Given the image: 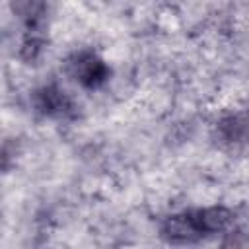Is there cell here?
Instances as JSON below:
<instances>
[{"label":"cell","mask_w":249,"mask_h":249,"mask_svg":"<svg viewBox=\"0 0 249 249\" xmlns=\"http://www.w3.org/2000/svg\"><path fill=\"white\" fill-rule=\"evenodd\" d=\"M66 72L74 82H78L86 89H99L109 82L111 68L109 64L89 49L76 51L68 60H66Z\"/></svg>","instance_id":"cell-2"},{"label":"cell","mask_w":249,"mask_h":249,"mask_svg":"<svg viewBox=\"0 0 249 249\" xmlns=\"http://www.w3.org/2000/svg\"><path fill=\"white\" fill-rule=\"evenodd\" d=\"M233 212L226 206H204L181 210L161 224V237L169 243H195L224 233L233 224Z\"/></svg>","instance_id":"cell-1"},{"label":"cell","mask_w":249,"mask_h":249,"mask_svg":"<svg viewBox=\"0 0 249 249\" xmlns=\"http://www.w3.org/2000/svg\"><path fill=\"white\" fill-rule=\"evenodd\" d=\"M33 105H35L37 113H41L43 117H49V119L64 121V119H72L76 115V105H74L72 97L54 84L39 88L33 95Z\"/></svg>","instance_id":"cell-3"}]
</instances>
